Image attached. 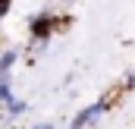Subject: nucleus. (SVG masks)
Masks as SVG:
<instances>
[{"label":"nucleus","instance_id":"nucleus-1","mask_svg":"<svg viewBox=\"0 0 135 129\" xmlns=\"http://www.w3.org/2000/svg\"><path fill=\"white\" fill-rule=\"evenodd\" d=\"M104 110H107V101H94V104H88V107H82L75 117H72V123L69 129H91L98 120L104 117Z\"/></svg>","mask_w":135,"mask_h":129},{"label":"nucleus","instance_id":"nucleus-2","mask_svg":"<svg viewBox=\"0 0 135 129\" xmlns=\"http://www.w3.org/2000/svg\"><path fill=\"white\" fill-rule=\"evenodd\" d=\"M54 29H57L54 13H38V16L28 19V35H32V41H50Z\"/></svg>","mask_w":135,"mask_h":129},{"label":"nucleus","instance_id":"nucleus-3","mask_svg":"<svg viewBox=\"0 0 135 129\" xmlns=\"http://www.w3.org/2000/svg\"><path fill=\"white\" fill-rule=\"evenodd\" d=\"M16 63H19V50H3L0 54V72H9Z\"/></svg>","mask_w":135,"mask_h":129},{"label":"nucleus","instance_id":"nucleus-4","mask_svg":"<svg viewBox=\"0 0 135 129\" xmlns=\"http://www.w3.org/2000/svg\"><path fill=\"white\" fill-rule=\"evenodd\" d=\"M3 110H6V113H9V117H22V113H25V110H28V104H25V101H22V98H13V101H9V104H6V107H3Z\"/></svg>","mask_w":135,"mask_h":129},{"label":"nucleus","instance_id":"nucleus-5","mask_svg":"<svg viewBox=\"0 0 135 129\" xmlns=\"http://www.w3.org/2000/svg\"><path fill=\"white\" fill-rule=\"evenodd\" d=\"M9 10H13V0H0V19L9 16Z\"/></svg>","mask_w":135,"mask_h":129},{"label":"nucleus","instance_id":"nucleus-6","mask_svg":"<svg viewBox=\"0 0 135 129\" xmlns=\"http://www.w3.org/2000/svg\"><path fill=\"white\" fill-rule=\"evenodd\" d=\"M32 129H54V123H35Z\"/></svg>","mask_w":135,"mask_h":129},{"label":"nucleus","instance_id":"nucleus-7","mask_svg":"<svg viewBox=\"0 0 135 129\" xmlns=\"http://www.w3.org/2000/svg\"><path fill=\"white\" fill-rule=\"evenodd\" d=\"M126 85H129V88H135V72L129 76V79H126Z\"/></svg>","mask_w":135,"mask_h":129},{"label":"nucleus","instance_id":"nucleus-8","mask_svg":"<svg viewBox=\"0 0 135 129\" xmlns=\"http://www.w3.org/2000/svg\"><path fill=\"white\" fill-rule=\"evenodd\" d=\"M60 3H72V0H60Z\"/></svg>","mask_w":135,"mask_h":129}]
</instances>
